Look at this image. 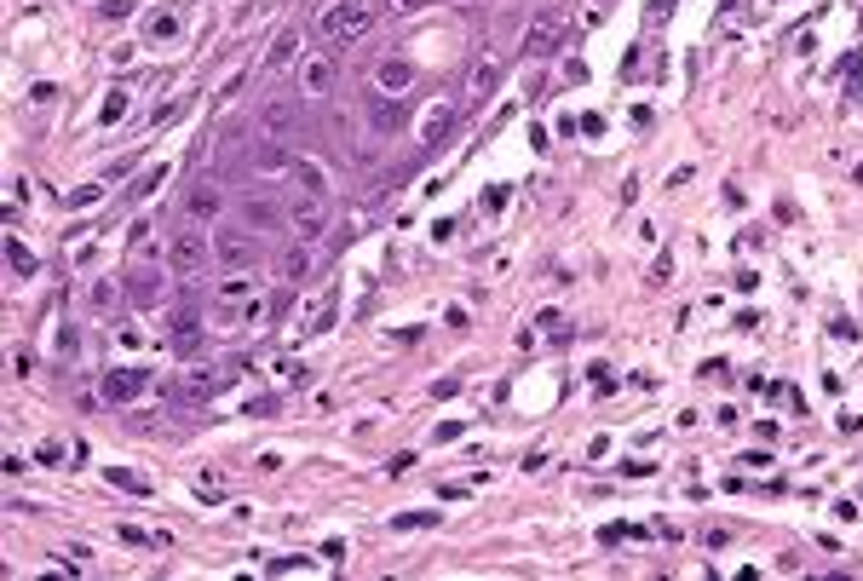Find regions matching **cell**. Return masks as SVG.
<instances>
[{"label": "cell", "instance_id": "obj_9", "mask_svg": "<svg viewBox=\"0 0 863 581\" xmlns=\"http://www.w3.org/2000/svg\"><path fill=\"white\" fill-rule=\"evenodd\" d=\"M190 213H196V219H213V213H219V196H213V190L202 185L196 196H190Z\"/></svg>", "mask_w": 863, "mask_h": 581}, {"label": "cell", "instance_id": "obj_1", "mask_svg": "<svg viewBox=\"0 0 863 581\" xmlns=\"http://www.w3.org/2000/svg\"><path fill=\"white\" fill-rule=\"evenodd\" d=\"M369 24H374L369 0H340V6L323 18V35L328 41H357V35H369Z\"/></svg>", "mask_w": 863, "mask_h": 581}, {"label": "cell", "instance_id": "obj_8", "mask_svg": "<svg viewBox=\"0 0 863 581\" xmlns=\"http://www.w3.org/2000/svg\"><path fill=\"white\" fill-rule=\"evenodd\" d=\"M294 104H265V133H294Z\"/></svg>", "mask_w": 863, "mask_h": 581}, {"label": "cell", "instance_id": "obj_2", "mask_svg": "<svg viewBox=\"0 0 863 581\" xmlns=\"http://www.w3.org/2000/svg\"><path fill=\"white\" fill-rule=\"evenodd\" d=\"M202 259H208V236H202V231H179V236H173V248H167V265H173V271H196Z\"/></svg>", "mask_w": 863, "mask_h": 581}, {"label": "cell", "instance_id": "obj_7", "mask_svg": "<svg viewBox=\"0 0 863 581\" xmlns=\"http://www.w3.org/2000/svg\"><path fill=\"white\" fill-rule=\"evenodd\" d=\"M139 386H144V374H133V369L110 374V380H104V397H116V403H121V397H139Z\"/></svg>", "mask_w": 863, "mask_h": 581}, {"label": "cell", "instance_id": "obj_4", "mask_svg": "<svg viewBox=\"0 0 863 581\" xmlns=\"http://www.w3.org/2000/svg\"><path fill=\"white\" fill-rule=\"evenodd\" d=\"M559 35H564V18H559V12H553L547 24H536V29H530V52H547V47H559Z\"/></svg>", "mask_w": 863, "mask_h": 581}, {"label": "cell", "instance_id": "obj_11", "mask_svg": "<svg viewBox=\"0 0 863 581\" xmlns=\"http://www.w3.org/2000/svg\"><path fill=\"white\" fill-rule=\"evenodd\" d=\"M254 162H259V167H282V162H288V156H282L277 144H259V156H254Z\"/></svg>", "mask_w": 863, "mask_h": 581}, {"label": "cell", "instance_id": "obj_5", "mask_svg": "<svg viewBox=\"0 0 863 581\" xmlns=\"http://www.w3.org/2000/svg\"><path fill=\"white\" fill-rule=\"evenodd\" d=\"M219 259H225V265H248V259H254V242H248V236H219Z\"/></svg>", "mask_w": 863, "mask_h": 581}, {"label": "cell", "instance_id": "obj_6", "mask_svg": "<svg viewBox=\"0 0 863 581\" xmlns=\"http://www.w3.org/2000/svg\"><path fill=\"white\" fill-rule=\"evenodd\" d=\"M328 87H334V64H328V58H317V64L305 70V93H311V98H323Z\"/></svg>", "mask_w": 863, "mask_h": 581}, {"label": "cell", "instance_id": "obj_10", "mask_svg": "<svg viewBox=\"0 0 863 581\" xmlns=\"http://www.w3.org/2000/svg\"><path fill=\"white\" fill-rule=\"evenodd\" d=\"M294 47H300V35H282L277 52H271V70H288V58H294Z\"/></svg>", "mask_w": 863, "mask_h": 581}, {"label": "cell", "instance_id": "obj_3", "mask_svg": "<svg viewBox=\"0 0 863 581\" xmlns=\"http://www.w3.org/2000/svg\"><path fill=\"white\" fill-rule=\"evenodd\" d=\"M323 225H328V213H323V202H300L294 208V231L311 242V236H323Z\"/></svg>", "mask_w": 863, "mask_h": 581}]
</instances>
